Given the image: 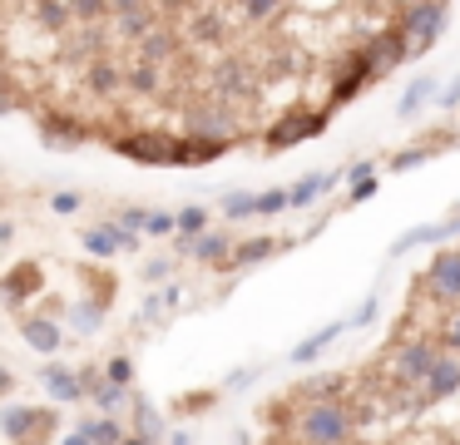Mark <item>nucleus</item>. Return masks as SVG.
<instances>
[{
  "instance_id": "obj_1",
  "label": "nucleus",
  "mask_w": 460,
  "mask_h": 445,
  "mask_svg": "<svg viewBox=\"0 0 460 445\" xmlns=\"http://www.w3.org/2000/svg\"><path fill=\"white\" fill-rule=\"evenodd\" d=\"M292 435H297L302 445H351V435H357V415H351L347 401L302 405L297 421H292Z\"/></svg>"
},
{
  "instance_id": "obj_2",
  "label": "nucleus",
  "mask_w": 460,
  "mask_h": 445,
  "mask_svg": "<svg viewBox=\"0 0 460 445\" xmlns=\"http://www.w3.org/2000/svg\"><path fill=\"white\" fill-rule=\"evenodd\" d=\"M189 138H208V144L228 148L233 138H243V114L238 104H203L189 109Z\"/></svg>"
},
{
  "instance_id": "obj_3",
  "label": "nucleus",
  "mask_w": 460,
  "mask_h": 445,
  "mask_svg": "<svg viewBox=\"0 0 460 445\" xmlns=\"http://www.w3.org/2000/svg\"><path fill=\"white\" fill-rule=\"evenodd\" d=\"M114 154L134 158V164H179V138L159 134V129H134V134L114 138Z\"/></svg>"
},
{
  "instance_id": "obj_4",
  "label": "nucleus",
  "mask_w": 460,
  "mask_h": 445,
  "mask_svg": "<svg viewBox=\"0 0 460 445\" xmlns=\"http://www.w3.org/2000/svg\"><path fill=\"white\" fill-rule=\"evenodd\" d=\"M446 15H450L446 5H406L401 10L396 25H401V35H406L411 55H426V49L436 45L440 30H446Z\"/></svg>"
},
{
  "instance_id": "obj_5",
  "label": "nucleus",
  "mask_w": 460,
  "mask_h": 445,
  "mask_svg": "<svg viewBox=\"0 0 460 445\" xmlns=\"http://www.w3.org/2000/svg\"><path fill=\"white\" fill-rule=\"evenodd\" d=\"M361 59H367L371 79L396 75V65H401V59H411V45H406V35H401V25L376 30V35H371L367 45H361Z\"/></svg>"
},
{
  "instance_id": "obj_6",
  "label": "nucleus",
  "mask_w": 460,
  "mask_h": 445,
  "mask_svg": "<svg viewBox=\"0 0 460 445\" xmlns=\"http://www.w3.org/2000/svg\"><path fill=\"white\" fill-rule=\"evenodd\" d=\"M322 129H327V114L322 109H288V114H278V124L268 129V148L278 154V148H292V144H302V138H317Z\"/></svg>"
},
{
  "instance_id": "obj_7",
  "label": "nucleus",
  "mask_w": 460,
  "mask_h": 445,
  "mask_svg": "<svg viewBox=\"0 0 460 445\" xmlns=\"http://www.w3.org/2000/svg\"><path fill=\"white\" fill-rule=\"evenodd\" d=\"M436 361H440V346L436 342H406V346H396L391 376H396L401 386H426V376L436 371Z\"/></svg>"
},
{
  "instance_id": "obj_8",
  "label": "nucleus",
  "mask_w": 460,
  "mask_h": 445,
  "mask_svg": "<svg viewBox=\"0 0 460 445\" xmlns=\"http://www.w3.org/2000/svg\"><path fill=\"white\" fill-rule=\"evenodd\" d=\"M426 292L436 297V302H460V247L430 257V267H426Z\"/></svg>"
},
{
  "instance_id": "obj_9",
  "label": "nucleus",
  "mask_w": 460,
  "mask_h": 445,
  "mask_svg": "<svg viewBox=\"0 0 460 445\" xmlns=\"http://www.w3.org/2000/svg\"><path fill=\"white\" fill-rule=\"evenodd\" d=\"M31 431L50 435L55 431V411H40V405H5V435L11 445H31Z\"/></svg>"
},
{
  "instance_id": "obj_10",
  "label": "nucleus",
  "mask_w": 460,
  "mask_h": 445,
  "mask_svg": "<svg viewBox=\"0 0 460 445\" xmlns=\"http://www.w3.org/2000/svg\"><path fill=\"white\" fill-rule=\"evenodd\" d=\"M114 35H129V40H149L159 30L164 10L159 5H114Z\"/></svg>"
},
{
  "instance_id": "obj_11",
  "label": "nucleus",
  "mask_w": 460,
  "mask_h": 445,
  "mask_svg": "<svg viewBox=\"0 0 460 445\" xmlns=\"http://www.w3.org/2000/svg\"><path fill=\"white\" fill-rule=\"evenodd\" d=\"M40 386L50 391V401H60V405L90 396V381H84L80 371H65V366H40Z\"/></svg>"
},
{
  "instance_id": "obj_12",
  "label": "nucleus",
  "mask_w": 460,
  "mask_h": 445,
  "mask_svg": "<svg viewBox=\"0 0 460 445\" xmlns=\"http://www.w3.org/2000/svg\"><path fill=\"white\" fill-rule=\"evenodd\" d=\"M456 391H460V356L456 352H440V361H436V371L426 376L420 396H426V401H450Z\"/></svg>"
},
{
  "instance_id": "obj_13",
  "label": "nucleus",
  "mask_w": 460,
  "mask_h": 445,
  "mask_svg": "<svg viewBox=\"0 0 460 445\" xmlns=\"http://www.w3.org/2000/svg\"><path fill=\"white\" fill-rule=\"evenodd\" d=\"M80 243L90 247L94 257H119V253H129L139 237L134 233H124L119 223H100V227H90V233H80Z\"/></svg>"
},
{
  "instance_id": "obj_14",
  "label": "nucleus",
  "mask_w": 460,
  "mask_h": 445,
  "mask_svg": "<svg viewBox=\"0 0 460 445\" xmlns=\"http://www.w3.org/2000/svg\"><path fill=\"white\" fill-rule=\"evenodd\" d=\"M213 89H218V104H233V99H243L252 89V69L238 65V59H228V65L213 69Z\"/></svg>"
},
{
  "instance_id": "obj_15",
  "label": "nucleus",
  "mask_w": 460,
  "mask_h": 445,
  "mask_svg": "<svg viewBox=\"0 0 460 445\" xmlns=\"http://www.w3.org/2000/svg\"><path fill=\"white\" fill-rule=\"evenodd\" d=\"M21 336H25V346H31V352H60V326L50 322V316H25L21 322Z\"/></svg>"
},
{
  "instance_id": "obj_16",
  "label": "nucleus",
  "mask_w": 460,
  "mask_h": 445,
  "mask_svg": "<svg viewBox=\"0 0 460 445\" xmlns=\"http://www.w3.org/2000/svg\"><path fill=\"white\" fill-rule=\"evenodd\" d=\"M90 89L100 99H114L119 89H129V69L110 65V59H94V65H90Z\"/></svg>"
},
{
  "instance_id": "obj_17",
  "label": "nucleus",
  "mask_w": 460,
  "mask_h": 445,
  "mask_svg": "<svg viewBox=\"0 0 460 445\" xmlns=\"http://www.w3.org/2000/svg\"><path fill=\"white\" fill-rule=\"evenodd\" d=\"M367 79H371V69H367V59H361V49H357V55H351L347 65H341V79L332 85V104H347V99L357 94V89L367 85Z\"/></svg>"
},
{
  "instance_id": "obj_18",
  "label": "nucleus",
  "mask_w": 460,
  "mask_h": 445,
  "mask_svg": "<svg viewBox=\"0 0 460 445\" xmlns=\"http://www.w3.org/2000/svg\"><path fill=\"white\" fill-rule=\"evenodd\" d=\"M65 445H124V431L114 421H84L75 435H65Z\"/></svg>"
},
{
  "instance_id": "obj_19",
  "label": "nucleus",
  "mask_w": 460,
  "mask_h": 445,
  "mask_svg": "<svg viewBox=\"0 0 460 445\" xmlns=\"http://www.w3.org/2000/svg\"><path fill=\"white\" fill-rule=\"evenodd\" d=\"M341 332H347V322H332V326H322L317 336H307V342H297V346H292L288 356H292V361H297V366H307V361H317V356L327 352V346L337 342Z\"/></svg>"
},
{
  "instance_id": "obj_20",
  "label": "nucleus",
  "mask_w": 460,
  "mask_h": 445,
  "mask_svg": "<svg viewBox=\"0 0 460 445\" xmlns=\"http://www.w3.org/2000/svg\"><path fill=\"white\" fill-rule=\"evenodd\" d=\"M337 183V174H302L297 183H292V208H307V203H317L327 188Z\"/></svg>"
},
{
  "instance_id": "obj_21",
  "label": "nucleus",
  "mask_w": 460,
  "mask_h": 445,
  "mask_svg": "<svg viewBox=\"0 0 460 445\" xmlns=\"http://www.w3.org/2000/svg\"><path fill=\"white\" fill-rule=\"evenodd\" d=\"M40 134L50 138V144H84V138H90V129H84V124H75V119L50 114V119L40 124Z\"/></svg>"
},
{
  "instance_id": "obj_22",
  "label": "nucleus",
  "mask_w": 460,
  "mask_h": 445,
  "mask_svg": "<svg viewBox=\"0 0 460 445\" xmlns=\"http://www.w3.org/2000/svg\"><path fill=\"white\" fill-rule=\"evenodd\" d=\"M440 237H450V233H446V223H420V227H411L406 237H396V243H391V257H406L411 247H420V243H440Z\"/></svg>"
},
{
  "instance_id": "obj_23",
  "label": "nucleus",
  "mask_w": 460,
  "mask_h": 445,
  "mask_svg": "<svg viewBox=\"0 0 460 445\" xmlns=\"http://www.w3.org/2000/svg\"><path fill=\"white\" fill-rule=\"evenodd\" d=\"M218 154H223V144H208V138H179V164H183V168L213 164Z\"/></svg>"
},
{
  "instance_id": "obj_24",
  "label": "nucleus",
  "mask_w": 460,
  "mask_h": 445,
  "mask_svg": "<svg viewBox=\"0 0 460 445\" xmlns=\"http://www.w3.org/2000/svg\"><path fill=\"white\" fill-rule=\"evenodd\" d=\"M173 55V35H169V30H154V35L149 40H144V45H139V65H154V69H159L164 65V59H169Z\"/></svg>"
},
{
  "instance_id": "obj_25",
  "label": "nucleus",
  "mask_w": 460,
  "mask_h": 445,
  "mask_svg": "<svg viewBox=\"0 0 460 445\" xmlns=\"http://www.w3.org/2000/svg\"><path fill=\"white\" fill-rule=\"evenodd\" d=\"M193 257H199V263H223V257H233V237L228 233H203L199 243H193Z\"/></svg>"
},
{
  "instance_id": "obj_26",
  "label": "nucleus",
  "mask_w": 460,
  "mask_h": 445,
  "mask_svg": "<svg viewBox=\"0 0 460 445\" xmlns=\"http://www.w3.org/2000/svg\"><path fill=\"white\" fill-rule=\"evenodd\" d=\"M337 386H341V376H312V381H302V386H297V396H302V405L337 401Z\"/></svg>"
},
{
  "instance_id": "obj_27",
  "label": "nucleus",
  "mask_w": 460,
  "mask_h": 445,
  "mask_svg": "<svg viewBox=\"0 0 460 445\" xmlns=\"http://www.w3.org/2000/svg\"><path fill=\"white\" fill-rule=\"evenodd\" d=\"M430 94H436V79H430V75H426V79H416V85H411V89H406V94H401V104H396V114H401V119H411V114H420V104H426V99H430Z\"/></svg>"
},
{
  "instance_id": "obj_28",
  "label": "nucleus",
  "mask_w": 460,
  "mask_h": 445,
  "mask_svg": "<svg viewBox=\"0 0 460 445\" xmlns=\"http://www.w3.org/2000/svg\"><path fill=\"white\" fill-rule=\"evenodd\" d=\"M272 253H278V243H272V237H248V243L233 247V263L252 267V263H262V257H272Z\"/></svg>"
},
{
  "instance_id": "obj_29",
  "label": "nucleus",
  "mask_w": 460,
  "mask_h": 445,
  "mask_svg": "<svg viewBox=\"0 0 460 445\" xmlns=\"http://www.w3.org/2000/svg\"><path fill=\"white\" fill-rule=\"evenodd\" d=\"M31 287H40V267H31V263L15 267V272L5 277V297H11V302H21V297L31 292Z\"/></svg>"
},
{
  "instance_id": "obj_30",
  "label": "nucleus",
  "mask_w": 460,
  "mask_h": 445,
  "mask_svg": "<svg viewBox=\"0 0 460 445\" xmlns=\"http://www.w3.org/2000/svg\"><path fill=\"white\" fill-rule=\"evenodd\" d=\"M31 15L50 30H65L70 20H80V5H31Z\"/></svg>"
},
{
  "instance_id": "obj_31",
  "label": "nucleus",
  "mask_w": 460,
  "mask_h": 445,
  "mask_svg": "<svg viewBox=\"0 0 460 445\" xmlns=\"http://www.w3.org/2000/svg\"><path fill=\"white\" fill-rule=\"evenodd\" d=\"M159 85H164V75L154 65H129V89L134 94H154Z\"/></svg>"
},
{
  "instance_id": "obj_32",
  "label": "nucleus",
  "mask_w": 460,
  "mask_h": 445,
  "mask_svg": "<svg viewBox=\"0 0 460 445\" xmlns=\"http://www.w3.org/2000/svg\"><path fill=\"white\" fill-rule=\"evenodd\" d=\"M134 431H139V441H154V435H159V421H154V405L144 401H134Z\"/></svg>"
},
{
  "instance_id": "obj_33",
  "label": "nucleus",
  "mask_w": 460,
  "mask_h": 445,
  "mask_svg": "<svg viewBox=\"0 0 460 445\" xmlns=\"http://www.w3.org/2000/svg\"><path fill=\"white\" fill-rule=\"evenodd\" d=\"M203 227H208V208L193 203V208H183V213H179V233H183V237H199Z\"/></svg>"
},
{
  "instance_id": "obj_34",
  "label": "nucleus",
  "mask_w": 460,
  "mask_h": 445,
  "mask_svg": "<svg viewBox=\"0 0 460 445\" xmlns=\"http://www.w3.org/2000/svg\"><path fill=\"white\" fill-rule=\"evenodd\" d=\"M223 213L228 218H252L258 213V198L252 193H223Z\"/></svg>"
},
{
  "instance_id": "obj_35",
  "label": "nucleus",
  "mask_w": 460,
  "mask_h": 445,
  "mask_svg": "<svg viewBox=\"0 0 460 445\" xmlns=\"http://www.w3.org/2000/svg\"><path fill=\"white\" fill-rule=\"evenodd\" d=\"M282 208H292V188H268V193H258V213H282Z\"/></svg>"
},
{
  "instance_id": "obj_36",
  "label": "nucleus",
  "mask_w": 460,
  "mask_h": 445,
  "mask_svg": "<svg viewBox=\"0 0 460 445\" xmlns=\"http://www.w3.org/2000/svg\"><path fill=\"white\" fill-rule=\"evenodd\" d=\"M149 218L154 213H144V208H119V227H124V233H149Z\"/></svg>"
},
{
  "instance_id": "obj_37",
  "label": "nucleus",
  "mask_w": 460,
  "mask_h": 445,
  "mask_svg": "<svg viewBox=\"0 0 460 445\" xmlns=\"http://www.w3.org/2000/svg\"><path fill=\"white\" fill-rule=\"evenodd\" d=\"M426 158H430V148H406V154L391 158V168H396V174H406V168H420Z\"/></svg>"
},
{
  "instance_id": "obj_38",
  "label": "nucleus",
  "mask_w": 460,
  "mask_h": 445,
  "mask_svg": "<svg viewBox=\"0 0 460 445\" xmlns=\"http://www.w3.org/2000/svg\"><path fill=\"white\" fill-rule=\"evenodd\" d=\"M104 376H110V386H129V376H134L129 356H114V361L104 366Z\"/></svg>"
},
{
  "instance_id": "obj_39",
  "label": "nucleus",
  "mask_w": 460,
  "mask_h": 445,
  "mask_svg": "<svg viewBox=\"0 0 460 445\" xmlns=\"http://www.w3.org/2000/svg\"><path fill=\"white\" fill-rule=\"evenodd\" d=\"M75 326H80V332H94V326H100V307H94V302L75 307Z\"/></svg>"
},
{
  "instance_id": "obj_40",
  "label": "nucleus",
  "mask_w": 460,
  "mask_h": 445,
  "mask_svg": "<svg viewBox=\"0 0 460 445\" xmlns=\"http://www.w3.org/2000/svg\"><path fill=\"white\" fill-rule=\"evenodd\" d=\"M94 396H100L104 411H114V405L124 401V386H110V381H104V386H94Z\"/></svg>"
},
{
  "instance_id": "obj_41",
  "label": "nucleus",
  "mask_w": 460,
  "mask_h": 445,
  "mask_svg": "<svg viewBox=\"0 0 460 445\" xmlns=\"http://www.w3.org/2000/svg\"><path fill=\"white\" fill-rule=\"evenodd\" d=\"M169 272H173V263H169V257H154V263L144 267V282H164Z\"/></svg>"
},
{
  "instance_id": "obj_42",
  "label": "nucleus",
  "mask_w": 460,
  "mask_h": 445,
  "mask_svg": "<svg viewBox=\"0 0 460 445\" xmlns=\"http://www.w3.org/2000/svg\"><path fill=\"white\" fill-rule=\"evenodd\" d=\"M371 316H376V297H367V302H361V307H357V312H351V316H347V326H367V322H371Z\"/></svg>"
},
{
  "instance_id": "obj_43",
  "label": "nucleus",
  "mask_w": 460,
  "mask_h": 445,
  "mask_svg": "<svg viewBox=\"0 0 460 445\" xmlns=\"http://www.w3.org/2000/svg\"><path fill=\"white\" fill-rule=\"evenodd\" d=\"M173 227H179V213H154L149 218V233H159V237L173 233Z\"/></svg>"
},
{
  "instance_id": "obj_44",
  "label": "nucleus",
  "mask_w": 460,
  "mask_h": 445,
  "mask_svg": "<svg viewBox=\"0 0 460 445\" xmlns=\"http://www.w3.org/2000/svg\"><path fill=\"white\" fill-rule=\"evenodd\" d=\"M50 208H55V213H80V193H55Z\"/></svg>"
},
{
  "instance_id": "obj_45",
  "label": "nucleus",
  "mask_w": 460,
  "mask_h": 445,
  "mask_svg": "<svg viewBox=\"0 0 460 445\" xmlns=\"http://www.w3.org/2000/svg\"><path fill=\"white\" fill-rule=\"evenodd\" d=\"M238 15H248V20H278L282 10H278V5H243Z\"/></svg>"
},
{
  "instance_id": "obj_46",
  "label": "nucleus",
  "mask_w": 460,
  "mask_h": 445,
  "mask_svg": "<svg viewBox=\"0 0 460 445\" xmlns=\"http://www.w3.org/2000/svg\"><path fill=\"white\" fill-rule=\"evenodd\" d=\"M367 198H376V178H367V183H351V203H367Z\"/></svg>"
},
{
  "instance_id": "obj_47",
  "label": "nucleus",
  "mask_w": 460,
  "mask_h": 445,
  "mask_svg": "<svg viewBox=\"0 0 460 445\" xmlns=\"http://www.w3.org/2000/svg\"><path fill=\"white\" fill-rule=\"evenodd\" d=\"M446 342H450V352H456V356H460V312H456V316H450V326H446Z\"/></svg>"
},
{
  "instance_id": "obj_48",
  "label": "nucleus",
  "mask_w": 460,
  "mask_h": 445,
  "mask_svg": "<svg viewBox=\"0 0 460 445\" xmlns=\"http://www.w3.org/2000/svg\"><path fill=\"white\" fill-rule=\"evenodd\" d=\"M440 104H446V109H456V104H460V79H450V85H446V94H440Z\"/></svg>"
},
{
  "instance_id": "obj_49",
  "label": "nucleus",
  "mask_w": 460,
  "mask_h": 445,
  "mask_svg": "<svg viewBox=\"0 0 460 445\" xmlns=\"http://www.w3.org/2000/svg\"><path fill=\"white\" fill-rule=\"evenodd\" d=\"M446 233H450V237H456V233H460V203H456V213H450V218H446Z\"/></svg>"
},
{
  "instance_id": "obj_50",
  "label": "nucleus",
  "mask_w": 460,
  "mask_h": 445,
  "mask_svg": "<svg viewBox=\"0 0 460 445\" xmlns=\"http://www.w3.org/2000/svg\"><path fill=\"white\" fill-rule=\"evenodd\" d=\"M124 445H149V441H124Z\"/></svg>"
}]
</instances>
